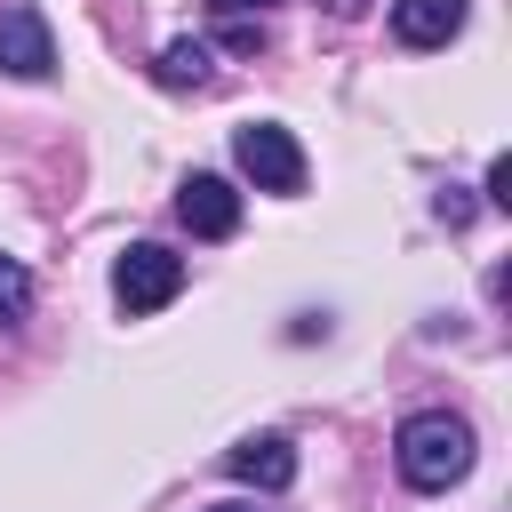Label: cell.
Masks as SVG:
<instances>
[{
    "label": "cell",
    "instance_id": "cell-1",
    "mask_svg": "<svg viewBox=\"0 0 512 512\" xmlns=\"http://www.w3.org/2000/svg\"><path fill=\"white\" fill-rule=\"evenodd\" d=\"M472 424L464 416H448V408H416V416H400V432H392V464H400V480L408 488H424V496H440V488H456L464 472H472Z\"/></svg>",
    "mask_w": 512,
    "mask_h": 512
},
{
    "label": "cell",
    "instance_id": "cell-2",
    "mask_svg": "<svg viewBox=\"0 0 512 512\" xmlns=\"http://www.w3.org/2000/svg\"><path fill=\"white\" fill-rule=\"evenodd\" d=\"M232 160L256 192H304V144L280 128V120H248L232 128Z\"/></svg>",
    "mask_w": 512,
    "mask_h": 512
},
{
    "label": "cell",
    "instance_id": "cell-3",
    "mask_svg": "<svg viewBox=\"0 0 512 512\" xmlns=\"http://www.w3.org/2000/svg\"><path fill=\"white\" fill-rule=\"evenodd\" d=\"M112 296H120V312H160V304H176V296H184V256L160 248V240H136V248L112 264Z\"/></svg>",
    "mask_w": 512,
    "mask_h": 512
},
{
    "label": "cell",
    "instance_id": "cell-4",
    "mask_svg": "<svg viewBox=\"0 0 512 512\" xmlns=\"http://www.w3.org/2000/svg\"><path fill=\"white\" fill-rule=\"evenodd\" d=\"M0 72L8 80H48L56 72V40L40 8H0Z\"/></svg>",
    "mask_w": 512,
    "mask_h": 512
},
{
    "label": "cell",
    "instance_id": "cell-5",
    "mask_svg": "<svg viewBox=\"0 0 512 512\" xmlns=\"http://www.w3.org/2000/svg\"><path fill=\"white\" fill-rule=\"evenodd\" d=\"M176 216H184V232L192 240H232L240 232V192L224 184V176H184V192H176Z\"/></svg>",
    "mask_w": 512,
    "mask_h": 512
},
{
    "label": "cell",
    "instance_id": "cell-6",
    "mask_svg": "<svg viewBox=\"0 0 512 512\" xmlns=\"http://www.w3.org/2000/svg\"><path fill=\"white\" fill-rule=\"evenodd\" d=\"M224 472L272 496V488H288V480H296V448H288L280 432H256V440H240V448H224Z\"/></svg>",
    "mask_w": 512,
    "mask_h": 512
},
{
    "label": "cell",
    "instance_id": "cell-7",
    "mask_svg": "<svg viewBox=\"0 0 512 512\" xmlns=\"http://www.w3.org/2000/svg\"><path fill=\"white\" fill-rule=\"evenodd\" d=\"M464 32V0H392V40L400 48H448Z\"/></svg>",
    "mask_w": 512,
    "mask_h": 512
},
{
    "label": "cell",
    "instance_id": "cell-8",
    "mask_svg": "<svg viewBox=\"0 0 512 512\" xmlns=\"http://www.w3.org/2000/svg\"><path fill=\"white\" fill-rule=\"evenodd\" d=\"M152 72H160V88H208V48L200 40H168Z\"/></svg>",
    "mask_w": 512,
    "mask_h": 512
},
{
    "label": "cell",
    "instance_id": "cell-9",
    "mask_svg": "<svg viewBox=\"0 0 512 512\" xmlns=\"http://www.w3.org/2000/svg\"><path fill=\"white\" fill-rule=\"evenodd\" d=\"M24 312H32V272L16 256H0V328H16Z\"/></svg>",
    "mask_w": 512,
    "mask_h": 512
},
{
    "label": "cell",
    "instance_id": "cell-10",
    "mask_svg": "<svg viewBox=\"0 0 512 512\" xmlns=\"http://www.w3.org/2000/svg\"><path fill=\"white\" fill-rule=\"evenodd\" d=\"M224 48H264V16H224Z\"/></svg>",
    "mask_w": 512,
    "mask_h": 512
},
{
    "label": "cell",
    "instance_id": "cell-11",
    "mask_svg": "<svg viewBox=\"0 0 512 512\" xmlns=\"http://www.w3.org/2000/svg\"><path fill=\"white\" fill-rule=\"evenodd\" d=\"M440 224H448V232H464V224H472V200H464V192H456V184H448V192H440Z\"/></svg>",
    "mask_w": 512,
    "mask_h": 512
},
{
    "label": "cell",
    "instance_id": "cell-12",
    "mask_svg": "<svg viewBox=\"0 0 512 512\" xmlns=\"http://www.w3.org/2000/svg\"><path fill=\"white\" fill-rule=\"evenodd\" d=\"M488 200L512 208V160H488Z\"/></svg>",
    "mask_w": 512,
    "mask_h": 512
},
{
    "label": "cell",
    "instance_id": "cell-13",
    "mask_svg": "<svg viewBox=\"0 0 512 512\" xmlns=\"http://www.w3.org/2000/svg\"><path fill=\"white\" fill-rule=\"evenodd\" d=\"M216 16H264V8H280V0H208Z\"/></svg>",
    "mask_w": 512,
    "mask_h": 512
},
{
    "label": "cell",
    "instance_id": "cell-14",
    "mask_svg": "<svg viewBox=\"0 0 512 512\" xmlns=\"http://www.w3.org/2000/svg\"><path fill=\"white\" fill-rule=\"evenodd\" d=\"M208 512H256V504H208Z\"/></svg>",
    "mask_w": 512,
    "mask_h": 512
}]
</instances>
